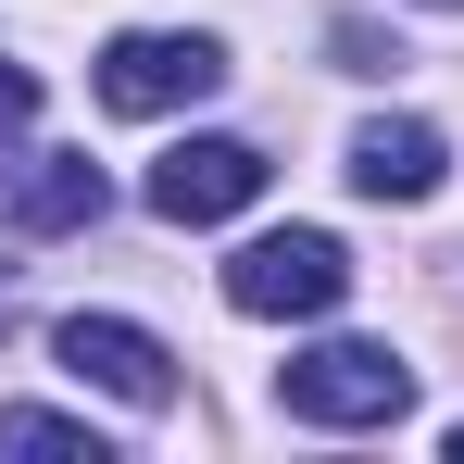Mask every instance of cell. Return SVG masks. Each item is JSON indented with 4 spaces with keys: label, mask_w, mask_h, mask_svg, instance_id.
Instances as JSON below:
<instances>
[{
    "label": "cell",
    "mask_w": 464,
    "mask_h": 464,
    "mask_svg": "<svg viewBox=\"0 0 464 464\" xmlns=\"http://www.w3.org/2000/svg\"><path fill=\"white\" fill-rule=\"evenodd\" d=\"M339 289H352V251H339L326 227H264V238L227 264V302H238V314H264V326L339 314Z\"/></svg>",
    "instance_id": "1"
},
{
    "label": "cell",
    "mask_w": 464,
    "mask_h": 464,
    "mask_svg": "<svg viewBox=\"0 0 464 464\" xmlns=\"http://www.w3.org/2000/svg\"><path fill=\"white\" fill-rule=\"evenodd\" d=\"M276 401H289L302 427H389V414L414 401V364H401L389 339H326V352H302V364L276 377Z\"/></svg>",
    "instance_id": "2"
},
{
    "label": "cell",
    "mask_w": 464,
    "mask_h": 464,
    "mask_svg": "<svg viewBox=\"0 0 464 464\" xmlns=\"http://www.w3.org/2000/svg\"><path fill=\"white\" fill-rule=\"evenodd\" d=\"M214 88H227V51L188 38V25H126L101 51V113H188Z\"/></svg>",
    "instance_id": "3"
},
{
    "label": "cell",
    "mask_w": 464,
    "mask_h": 464,
    "mask_svg": "<svg viewBox=\"0 0 464 464\" xmlns=\"http://www.w3.org/2000/svg\"><path fill=\"white\" fill-rule=\"evenodd\" d=\"M51 352H63L76 389H113L126 414H163V401H176V352H163L151 326H126V314H63Z\"/></svg>",
    "instance_id": "4"
},
{
    "label": "cell",
    "mask_w": 464,
    "mask_h": 464,
    "mask_svg": "<svg viewBox=\"0 0 464 464\" xmlns=\"http://www.w3.org/2000/svg\"><path fill=\"white\" fill-rule=\"evenodd\" d=\"M251 201H264V151H251V139H176V151L151 163V214L163 227H227Z\"/></svg>",
    "instance_id": "5"
},
{
    "label": "cell",
    "mask_w": 464,
    "mask_h": 464,
    "mask_svg": "<svg viewBox=\"0 0 464 464\" xmlns=\"http://www.w3.org/2000/svg\"><path fill=\"white\" fill-rule=\"evenodd\" d=\"M440 176H452V151H440L427 113H377V126H352V188H364V201H427Z\"/></svg>",
    "instance_id": "6"
},
{
    "label": "cell",
    "mask_w": 464,
    "mask_h": 464,
    "mask_svg": "<svg viewBox=\"0 0 464 464\" xmlns=\"http://www.w3.org/2000/svg\"><path fill=\"white\" fill-rule=\"evenodd\" d=\"M101 201H113V188H101L88 151H38V176L13 188V227L25 238H76V227H101Z\"/></svg>",
    "instance_id": "7"
},
{
    "label": "cell",
    "mask_w": 464,
    "mask_h": 464,
    "mask_svg": "<svg viewBox=\"0 0 464 464\" xmlns=\"http://www.w3.org/2000/svg\"><path fill=\"white\" fill-rule=\"evenodd\" d=\"M0 452H88L101 464V427L88 414H38V401H0Z\"/></svg>",
    "instance_id": "8"
},
{
    "label": "cell",
    "mask_w": 464,
    "mask_h": 464,
    "mask_svg": "<svg viewBox=\"0 0 464 464\" xmlns=\"http://www.w3.org/2000/svg\"><path fill=\"white\" fill-rule=\"evenodd\" d=\"M25 126H38V76H25V63H0V163H13Z\"/></svg>",
    "instance_id": "9"
},
{
    "label": "cell",
    "mask_w": 464,
    "mask_h": 464,
    "mask_svg": "<svg viewBox=\"0 0 464 464\" xmlns=\"http://www.w3.org/2000/svg\"><path fill=\"white\" fill-rule=\"evenodd\" d=\"M339 63H352V76H389V63H401V51H389L377 25H339Z\"/></svg>",
    "instance_id": "10"
},
{
    "label": "cell",
    "mask_w": 464,
    "mask_h": 464,
    "mask_svg": "<svg viewBox=\"0 0 464 464\" xmlns=\"http://www.w3.org/2000/svg\"><path fill=\"white\" fill-rule=\"evenodd\" d=\"M452 464H464V427H452Z\"/></svg>",
    "instance_id": "11"
},
{
    "label": "cell",
    "mask_w": 464,
    "mask_h": 464,
    "mask_svg": "<svg viewBox=\"0 0 464 464\" xmlns=\"http://www.w3.org/2000/svg\"><path fill=\"white\" fill-rule=\"evenodd\" d=\"M440 13H452V0H440Z\"/></svg>",
    "instance_id": "12"
}]
</instances>
